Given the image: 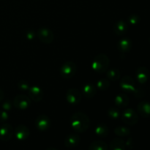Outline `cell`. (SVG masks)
<instances>
[{
  "label": "cell",
  "instance_id": "cell-1",
  "mask_svg": "<svg viewBox=\"0 0 150 150\" xmlns=\"http://www.w3.org/2000/svg\"><path fill=\"white\" fill-rule=\"evenodd\" d=\"M70 126L75 132L82 133L86 132L90 125V120L86 114L76 112L71 117L70 120Z\"/></svg>",
  "mask_w": 150,
  "mask_h": 150
},
{
  "label": "cell",
  "instance_id": "cell-2",
  "mask_svg": "<svg viewBox=\"0 0 150 150\" xmlns=\"http://www.w3.org/2000/svg\"><path fill=\"white\" fill-rule=\"evenodd\" d=\"M109 58L105 54H98L94 58L92 67L98 73H103L108 70L109 67Z\"/></svg>",
  "mask_w": 150,
  "mask_h": 150
},
{
  "label": "cell",
  "instance_id": "cell-3",
  "mask_svg": "<svg viewBox=\"0 0 150 150\" xmlns=\"http://www.w3.org/2000/svg\"><path fill=\"white\" fill-rule=\"evenodd\" d=\"M76 63L72 61H67L62 64L60 69V74L62 77L65 79H70L76 75Z\"/></svg>",
  "mask_w": 150,
  "mask_h": 150
},
{
  "label": "cell",
  "instance_id": "cell-4",
  "mask_svg": "<svg viewBox=\"0 0 150 150\" xmlns=\"http://www.w3.org/2000/svg\"><path fill=\"white\" fill-rule=\"evenodd\" d=\"M122 120L128 125H135L139 122V115L134 110L127 108L124 110L121 114Z\"/></svg>",
  "mask_w": 150,
  "mask_h": 150
},
{
  "label": "cell",
  "instance_id": "cell-5",
  "mask_svg": "<svg viewBox=\"0 0 150 150\" xmlns=\"http://www.w3.org/2000/svg\"><path fill=\"white\" fill-rule=\"evenodd\" d=\"M40 40L45 44H50L54 41V35L52 31L46 27H41L38 32Z\"/></svg>",
  "mask_w": 150,
  "mask_h": 150
},
{
  "label": "cell",
  "instance_id": "cell-6",
  "mask_svg": "<svg viewBox=\"0 0 150 150\" xmlns=\"http://www.w3.org/2000/svg\"><path fill=\"white\" fill-rule=\"evenodd\" d=\"M31 100L27 96L20 95L16 96L13 100V105L19 110H26L30 106Z\"/></svg>",
  "mask_w": 150,
  "mask_h": 150
},
{
  "label": "cell",
  "instance_id": "cell-7",
  "mask_svg": "<svg viewBox=\"0 0 150 150\" xmlns=\"http://www.w3.org/2000/svg\"><path fill=\"white\" fill-rule=\"evenodd\" d=\"M51 125L49 117L44 114L39 115L35 120V126L40 131H46L50 128Z\"/></svg>",
  "mask_w": 150,
  "mask_h": 150
},
{
  "label": "cell",
  "instance_id": "cell-8",
  "mask_svg": "<svg viewBox=\"0 0 150 150\" xmlns=\"http://www.w3.org/2000/svg\"><path fill=\"white\" fill-rule=\"evenodd\" d=\"M14 134V130L11 125L8 123H4L0 127V139L2 142H8L13 137Z\"/></svg>",
  "mask_w": 150,
  "mask_h": 150
},
{
  "label": "cell",
  "instance_id": "cell-9",
  "mask_svg": "<svg viewBox=\"0 0 150 150\" xmlns=\"http://www.w3.org/2000/svg\"><path fill=\"white\" fill-rule=\"evenodd\" d=\"M66 99L71 105H78L81 100V93L79 89L72 88L67 91L66 94Z\"/></svg>",
  "mask_w": 150,
  "mask_h": 150
},
{
  "label": "cell",
  "instance_id": "cell-10",
  "mask_svg": "<svg viewBox=\"0 0 150 150\" xmlns=\"http://www.w3.org/2000/svg\"><path fill=\"white\" fill-rule=\"evenodd\" d=\"M120 84L122 89L125 92H133L136 89L134 81L129 76H125L122 78Z\"/></svg>",
  "mask_w": 150,
  "mask_h": 150
},
{
  "label": "cell",
  "instance_id": "cell-11",
  "mask_svg": "<svg viewBox=\"0 0 150 150\" xmlns=\"http://www.w3.org/2000/svg\"><path fill=\"white\" fill-rule=\"evenodd\" d=\"M15 136L16 138L18 141H24L27 139L29 136V129L28 128L27 126L23 125H20L17 126L14 130Z\"/></svg>",
  "mask_w": 150,
  "mask_h": 150
},
{
  "label": "cell",
  "instance_id": "cell-12",
  "mask_svg": "<svg viewBox=\"0 0 150 150\" xmlns=\"http://www.w3.org/2000/svg\"><path fill=\"white\" fill-rule=\"evenodd\" d=\"M28 94H29V98H31L32 100L35 101V102H40V100H42L44 96L43 91L38 86H33L29 87V90H28Z\"/></svg>",
  "mask_w": 150,
  "mask_h": 150
},
{
  "label": "cell",
  "instance_id": "cell-13",
  "mask_svg": "<svg viewBox=\"0 0 150 150\" xmlns=\"http://www.w3.org/2000/svg\"><path fill=\"white\" fill-rule=\"evenodd\" d=\"M80 136L77 133H71L64 139V145L67 148H74L80 143Z\"/></svg>",
  "mask_w": 150,
  "mask_h": 150
},
{
  "label": "cell",
  "instance_id": "cell-14",
  "mask_svg": "<svg viewBox=\"0 0 150 150\" xmlns=\"http://www.w3.org/2000/svg\"><path fill=\"white\" fill-rule=\"evenodd\" d=\"M117 48L122 53H127L132 48V41L129 38L121 39L117 43Z\"/></svg>",
  "mask_w": 150,
  "mask_h": 150
},
{
  "label": "cell",
  "instance_id": "cell-15",
  "mask_svg": "<svg viewBox=\"0 0 150 150\" xmlns=\"http://www.w3.org/2000/svg\"><path fill=\"white\" fill-rule=\"evenodd\" d=\"M81 92L86 98H92L97 93V89L92 83H86L82 87Z\"/></svg>",
  "mask_w": 150,
  "mask_h": 150
},
{
  "label": "cell",
  "instance_id": "cell-16",
  "mask_svg": "<svg viewBox=\"0 0 150 150\" xmlns=\"http://www.w3.org/2000/svg\"><path fill=\"white\" fill-rule=\"evenodd\" d=\"M136 79L140 83H144L147 81L149 78V71L145 67H140L137 69L136 73Z\"/></svg>",
  "mask_w": 150,
  "mask_h": 150
},
{
  "label": "cell",
  "instance_id": "cell-17",
  "mask_svg": "<svg viewBox=\"0 0 150 150\" xmlns=\"http://www.w3.org/2000/svg\"><path fill=\"white\" fill-rule=\"evenodd\" d=\"M127 23L124 21H118L116 22L114 25V32L117 35H122L127 32Z\"/></svg>",
  "mask_w": 150,
  "mask_h": 150
},
{
  "label": "cell",
  "instance_id": "cell-18",
  "mask_svg": "<svg viewBox=\"0 0 150 150\" xmlns=\"http://www.w3.org/2000/svg\"><path fill=\"white\" fill-rule=\"evenodd\" d=\"M138 112L143 117H150V103L146 101L139 103L137 105Z\"/></svg>",
  "mask_w": 150,
  "mask_h": 150
},
{
  "label": "cell",
  "instance_id": "cell-19",
  "mask_svg": "<svg viewBox=\"0 0 150 150\" xmlns=\"http://www.w3.org/2000/svg\"><path fill=\"white\" fill-rule=\"evenodd\" d=\"M125 142L120 138H115L110 143V150H125Z\"/></svg>",
  "mask_w": 150,
  "mask_h": 150
},
{
  "label": "cell",
  "instance_id": "cell-20",
  "mask_svg": "<svg viewBox=\"0 0 150 150\" xmlns=\"http://www.w3.org/2000/svg\"><path fill=\"white\" fill-rule=\"evenodd\" d=\"M95 133L99 137L105 138L106 136H108V133H109V129L106 125L100 123L96 126L95 129Z\"/></svg>",
  "mask_w": 150,
  "mask_h": 150
},
{
  "label": "cell",
  "instance_id": "cell-21",
  "mask_svg": "<svg viewBox=\"0 0 150 150\" xmlns=\"http://www.w3.org/2000/svg\"><path fill=\"white\" fill-rule=\"evenodd\" d=\"M116 105L120 108L126 107L129 104V98L125 93H120L115 98Z\"/></svg>",
  "mask_w": 150,
  "mask_h": 150
},
{
  "label": "cell",
  "instance_id": "cell-22",
  "mask_svg": "<svg viewBox=\"0 0 150 150\" xmlns=\"http://www.w3.org/2000/svg\"><path fill=\"white\" fill-rule=\"evenodd\" d=\"M89 150H108V146L103 141H95L89 146Z\"/></svg>",
  "mask_w": 150,
  "mask_h": 150
},
{
  "label": "cell",
  "instance_id": "cell-23",
  "mask_svg": "<svg viewBox=\"0 0 150 150\" xmlns=\"http://www.w3.org/2000/svg\"><path fill=\"white\" fill-rule=\"evenodd\" d=\"M107 79L108 80H111L112 81H115L120 79V73L117 69L111 68L107 71L106 73Z\"/></svg>",
  "mask_w": 150,
  "mask_h": 150
},
{
  "label": "cell",
  "instance_id": "cell-24",
  "mask_svg": "<svg viewBox=\"0 0 150 150\" xmlns=\"http://www.w3.org/2000/svg\"><path fill=\"white\" fill-rule=\"evenodd\" d=\"M114 133L120 137H125L130 134V129L123 126H120L114 129Z\"/></svg>",
  "mask_w": 150,
  "mask_h": 150
},
{
  "label": "cell",
  "instance_id": "cell-25",
  "mask_svg": "<svg viewBox=\"0 0 150 150\" xmlns=\"http://www.w3.org/2000/svg\"><path fill=\"white\" fill-rule=\"evenodd\" d=\"M108 115L110 118L113 120H117L121 116V111L119 110V108L112 107L108 110Z\"/></svg>",
  "mask_w": 150,
  "mask_h": 150
},
{
  "label": "cell",
  "instance_id": "cell-26",
  "mask_svg": "<svg viewBox=\"0 0 150 150\" xmlns=\"http://www.w3.org/2000/svg\"><path fill=\"white\" fill-rule=\"evenodd\" d=\"M97 86L100 89L101 91H105L110 86V81L108 79H102L99 80L97 83Z\"/></svg>",
  "mask_w": 150,
  "mask_h": 150
},
{
  "label": "cell",
  "instance_id": "cell-27",
  "mask_svg": "<svg viewBox=\"0 0 150 150\" xmlns=\"http://www.w3.org/2000/svg\"><path fill=\"white\" fill-rule=\"evenodd\" d=\"M17 85H18V88L21 91H22V92H28L29 87H30V86H29V82L26 81L25 80L19 81L18 82Z\"/></svg>",
  "mask_w": 150,
  "mask_h": 150
},
{
  "label": "cell",
  "instance_id": "cell-28",
  "mask_svg": "<svg viewBox=\"0 0 150 150\" xmlns=\"http://www.w3.org/2000/svg\"><path fill=\"white\" fill-rule=\"evenodd\" d=\"M128 22L132 25H136L139 23L140 21V17L136 14H133L131 16H129L128 18Z\"/></svg>",
  "mask_w": 150,
  "mask_h": 150
},
{
  "label": "cell",
  "instance_id": "cell-29",
  "mask_svg": "<svg viewBox=\"0 0 150 150\" xmlns=\"http://www.w3.org/2000/svg\"><path fill=\"white\" fill-rule=\"evenodd\" d=\"M12 106H13V104H12V102L10 100H5L3 103L2 105H1V108H2L3 110H4V111H10L12 108Z\"/></svg>",
  "mask_w": 150,
  "mask_h": 150
},
{
  "label": "cell",
  "instance_id": "cell-30",
  "mask_svg": "<svg viewBox=\"0 0 150 150\" xmlns=\"http://www.w3.org/2000/svg\"><path fill=\"white\" fill-rule=\"evenodd\" d=\"M8 120V114L4 110L0 111V122H5Z\"/></svg>",
  "mask_w": 150,
  "mask_h": 150
},
{
  "label": "cell",
  "instance_id": "cell-31",
  "mask_svg": "<svg viewBox=\"0 0 150 150\" xmlns=\"http://www.w3.org/2000/svg\"><path fill=\"white\" fill-rule=\"evenodd\" d=\"M133 93L136 98H142L144 95V91L142 88H138V89H135Z\"/></svg>",
  "mask_w": 150,
  "mask_h": 150
},
{
  "label": "cell",
  "instance_id": "cell-32",
  "mask_svg": "<svg viewBox=\"0 0 150 150\" xmlns=\"http://www.w3.org/2000/svg\"><path fill=\"white\" fill-rule=\"evenodd\" d=\"M26 38H27L28 40H33L34 38H35V33L34 31H28L27 33H26Z\"/></svg>",
  "mask_w": 150,
  "mask_h": 150
},
{
  "label": "cell",
  "instance_id": "cell-33",
  "mask_svg": "<svg viewBox=\"0 0 150 150\" xmlns=\"http://www.w3.org/2000/svg\"><path fill=\"white\" fill-rule=\"evenodd\" d=\"M133 139H132V138H129V139L127 140V142H125V146H127V147H128L129 149H131V148L133 147Z\"/></svg>",
  "mask_w": 150,
  "mask_h": 150
},
{
  "label": "cell",
  "instance_id": "cell-34",
  "mask_svg": "<svg viewBox=\"0 0 150 150\" xmlns=\"http://www.w3.org/2000/svg\"><path fill=\"white\" fill-rule=\"evenodd\" d=\"M4 93L3 92V90L1 89H0V102L4 99Z\"/></svg>",
  "mask_w": 150,
  "mask_h": 150
},
{
  "label": "cell",
  "instance_id": "cell-35",
  "mask_svg": "<svg viewBox=\"0 0 150 150\" xmlns=\"http://www.w3.org/2000/svg\"><path fill=\"white\" fill-rule=\"evenodd\" d=\"M46 150H57V149L54 147H49V148H48Z\"/></svg>",
  "mask_w": 150,
  "mask_h": 150
}]
</instances>
